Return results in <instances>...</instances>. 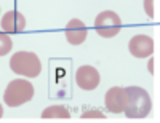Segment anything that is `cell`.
<instances>
[{
    "mask_svg": "<svg viewBox=\"0 0 160 123\" xmlns=\"http://www.w3.org/2000/svg\"><path fill=\"white\" fill-rule=\"evenodd\" d=\"M127 93H128V104L123 114L128 118H146L152 109L149 93L141 86H128Z\"/></svg>",
    "mask_w": 160,
    "mask_h": 123,
    "instance_id": "obj_1",
    "label": "cell"
},
{
    "mask_svg": "<svg viewBox=\"0 0 160 123\" xmlns=\"http://www.w3.org/2000/svg\"><path fill=\"white\" fill-rule=\"evenodd\" d=\"M10 67L16 75L21 77H38L42 72V62L32 51H16L10 59Z\"/></svg>",
    "mask_w": 160,
    "mask_h": 123,
    "instance_id": "obj_2",
    "label": "cell"
},
{
    "mask_svg": "<svg viewBox=\"0 0 160 123\" xmlns=\"http://www.w3.org/2000/svg\"><path fill=\"white\" fill-rule=\"evenodd\" d=\"M34 98V85L26 78H16L8 83L3 93V102L8 107H18Z\"/></svg>",
    "mask_w": 160,
    "mask_h": 123,
    "instance_id": "obj_3",
    "label": "cell"
},
{
    "mask_svg": "<svg viewBox=\"0 0 160 123\" xmlns=\"http://www.w3.org/2000/svg\"><path fill=\"white\" fill-rule=\"evenodd\" d=\"M95 31L102 38H112V37L118 35V32L122 31V19H120V16L115 11L106 10L96 16Z\"/></svg>",
    "mask_w": 160,
    "mask_h": 123,
    "instance_id": "obj_4",
    "label": "cell"
},
{
    "mask_svg": "<svg viewBox=\"0 0 160 123\" xmlns=\"http://www.w3.org/2000/svg\"><path fill=\"white\" fill-rule=\"evenodd\" d=\"M104 104L106 109L111 114H122L125 112L127 104H128V93L127 88H120V86H112L108 90L104 96Z\"/></svg>",
    "mask_w": 160,
    "mask_h": 123,
    "instance_id": "obj_5",
    "label": "cell"
},
{
    "mask_svg": "<svg viewBox=\"0 0 160 123\" xmlns=\"http://www.w3.org/2000/svg\"><path fill=\"white\" fill-rule=\"evenodd\" d=\"M101 81L99 72L93 66H80L75 71V83L80 90L93 91L96 90Z\"/></svg>",
    "mask_w": 160,
    "mask_h": 123,
    "instance_id": "obj_6",
    "label": "cell"
},
{
    "mask_svg": "<svg viewBox=\"0 0 160 123\" xmlns=\"http://www.w3.org/2000/svg\"><path fill=\"white\" fill-rule=\"evenodd\" d=\"M128 51L131 53V56L139 58V59L141 58H149L154 53V40L149 35L138 34L130 40Z\"/></svg>",
    "mask_w": 160,
    "mask_h": 123,
    "instance_id": "obj_7",
    "label": "cell"
},
{
    "mask_svg": "<svg viewBox=\"0 0 160 123\" xmlns=\"http://www.w3.org/2000/svg\"><path fill=\"white\" fill-rule=\"evenodd\" d=\"M66 38L71 45H82L85 40H87V35H88V29L83 21H80L77 18L71 19L66 26Z\"/></svg>",
    "mask_w": 160,
    "mask_h": 123,
    "instance_id": "obj_8",
    "label": "cell"
},
{
    "mask_svg": "<svg viewBox=\"0 0 160 123\" xmlns=\"http://www.w3.org/2000/svg\"><path fill=\"white\" fill-rule=\"evenodd\" d=\"M0 26H2L3 32L7 34H19L26 29V18L22 13L19 11H7L2 21H0Z\"/></svg>",
    "mask_w": 160,
    "mask_h": 123,
    "instance_id": "obj_9",
    "label": "cell"
},
{
    "mask_svg": "<svg viewBox=\"0 0 160 123\" xmlns=\"http://www.w3.org/2000/svg\"><path fill=\"white\" fill-rule=\"evenodd\" d=\"M42 118L48 120V118H62V120H69L71 118V112L68 107L64 106H50L42 111Z\"/></svg>",
    "mask_w": 160,
    "mask_h": 123,
    "instance_id": "obj_10",
    "label": "cell"
},
{
    "mask_svg": "<svg viewBox=\"0 0 160 123\" xmlns=\"http://www.w3.org/2000/svg\"><path fill=\"white\" fill-rule=\"evenodd\" d=\"M13 48V42L11 38L7 32L0 31V56H5V54H8Z\"/></svg>",
    "mask_w": 160,
    "mask_h": 123,
    "instance_id": "obj_11",
    "label": "cell"
},
{
    "mask_svg": "<svg viewBox=\"0 0 160 123\" xmlns=\"http://www.w3.org/2000/svg\"><path fill=\"white\" fill-rule=\"evenodd\" d=\"M82 118H106V115L101 111L95 109V111H85L82 114Z\"/></svg>",
    "mask_w": 160,
    "mask_h": 123,
    "instance_id": "obj_12",
    "label": "cell"
},
{
    "mask_svg": "<svg viewBox=\"0 0 160 123\" xmlns=\"http://www.w3.org/2000/svg\"><path fill=\"white\" fill-rule=\"evenodd\" d=\"M144 11L151 19L154 18V0H144Z\"/></svg>",
    "mask_w": 160,
    "mask_h": 123,
    "instance_id": "obj_13",
    "label": "cell"
},
{
    "mask_svg": "<svg viewBox=\"0 0 160 123\" xmlns=\"http://www.w3.org/2000/svg\"><path fill=\"white\" fill-rule=\"evenodd\" d=\"M152 64H154V61L151 59V61H149V66H148V67H149V72H151V74L154 72V66H152Z\"/></svg>",
    "mask_w": 160,
    "mask_h": 123,
    "instance_id": "obj_14",
    "label": "cell"
},
{
    "mask_svg": "<svg viewBox=\"0 0 160 123\" xmlns=\"http://www.w3.org/2000/svg\"><path fill=\"white\" fill-rule=\"evenodd\" d=\"M2 117H3V106L0 104V118H2Z\"/></svg>",
    "mask_w": 160,
    "mask_h": 123,
    "instance_id": "obj_15",
    "label": "cell"
}]
</instances>
